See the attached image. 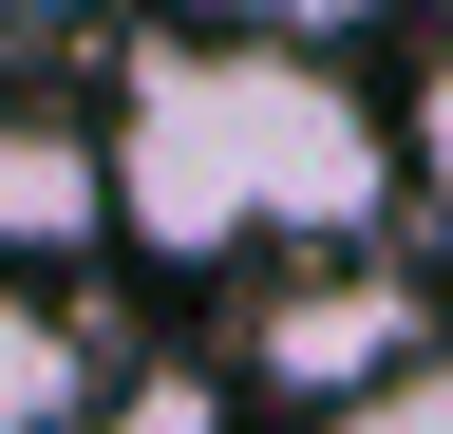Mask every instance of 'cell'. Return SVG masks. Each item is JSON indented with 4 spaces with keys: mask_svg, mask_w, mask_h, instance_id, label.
Here are the masks:
<instances>
[{
    "mask_svg": "<svg viewBox=\"0 0 453 434\" xmlns=\"http://www.w3.org/2000/svg\"><path fill=\"white\" fill-rule=\"evenodd\" d=\"M303 434H453V340H434V359H396L378 397H340V415H303Z\"/></svg>",
    "mask_w": 453,
    "mask_h": 434,
    "instance_id": "obj_5",
    "label": "cell"
},
{
    "mask_svg": "<svg viewBox=\"0 0 453 434\" xmlns=\"http://www.w3.org/2000/svg\"><path fill=\"white\" fill-rule=\"evenodd\" d=\"M113 227L151 264H321L396 208V114L303 38H226L170 19L113 76V151H95Z\"/></svg>",
    "mask_w": 453,
    "mask_h": 434,
    "instance_id": "obj_1",
    "label": "cell"
},
{
    "mask_svg": "<svg viewBox=\"0 0 453 434\" xmlns=\"http://www.w3.org/2000/svg\"><path fill=\"white\" fill-rule=\"evenodd\" d=\"M189 19H226V38H303V57H340L359 19H396V0H189Z\"/></svg>",
    "mask_w": 453,
    "mask_h": 434,
    "instance_id": "obj_6",
    "label": "cell"
},
{
    "mask_svg": "<svg viewBox=\"0 0 453 434\" xmlns=\"http://www.w3.org/2000/svg\"><path fill=\"white\" fill-rule=\"evenodd\" d=\"M416 151H434V189H453V95H434V133H416Z\"/></svg>",
    "mask_w": 453,
    "mask_h": 434,
    "instance_id": "obj_7",
    "label": "cell"
},
{
    "mask_svg": "<svg viewBox=\"0 0 453 434\" xmlns=\"http://www.w3.org/2000/svg\"><path fill=\"white\" fill-rule=\"evenodd\" d=\"M396 359H434V302H416V264H396V246H321V264H283V284L246 302V377H265V397H303V415L378 397Z\"/></svg>",
    "mask_w": 453,
    "mask_h": 434,
    "instance_id": "obj_2",
    "label": "cell"
},
{
    "mask_svg": "<svg viewBox=\"0 0 453 434\" xmlns=\"http://www.w3.org/2000/svg\"><path fill=\"white\" fill-rule=\"evenodd\" d=\"M76 415H95V340H76V302L0 264V434H76Z\"/></svg>",
    "mask_w": 453,
    "mask_h": 434,
    "instance_id": "obj_3",
    "label": "cell"
},
{
    "mask_svg": "<svg viewBox=\"0 0 453 434\" xmlns=\"http://www.w3.org/2000/svg\"><path fill=\"white\" fill-rule=\"evenodd\" d=\"M76 434H226V377L208 359H133V377H95Z\"/></svg>",
    "mask_w": 453,
    "mask_h": 434,
    "instance_id": "obj_4",
    "label": "cell"
}]
</instances>
